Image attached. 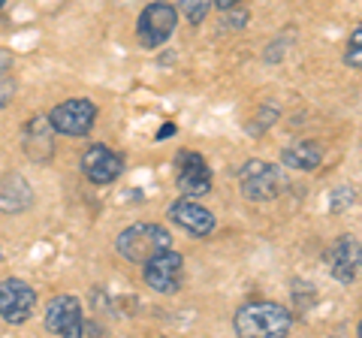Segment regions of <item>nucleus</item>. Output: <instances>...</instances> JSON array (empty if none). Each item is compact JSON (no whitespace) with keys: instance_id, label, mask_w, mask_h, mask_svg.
I'll list each match as a JSON object with an SVG mask.
<instances>
[{"instance_id":"f257e3e1","label":"nucleus","mask_w":362,"mask_h":338,"mask_svg":"<svg viewBox=\"0 0 362 338\" xmlns=\"http://www.w3.org/2000/svg\"><path fill=\"white\" fill-rule=\"evenodd\" d=\"M293 326V317L278 302H251L233 317V330L242 338H281Z\"/></svg>"},{"instance_id":"f03ea898","label":"nucleus","mask_w":362,"mask_h":338,"mask_svg":"<svg viewBox=\"0 0 362 338\" xmlns=\"http://www.w3.org/2000/svg\"><path fill=\"white\" fill-rule=\"evenodd\" d=\"M115 247L127 263H145L154 254L173 247V235L160 223H133V227L121 230V235L115 239Z\"/></svg>"},{"instance_id":"7ed1b4c3","label":"nucleus","mask_w":362,"mask_h":338,"mask_svg":"<svg viewBox=\"0 0 362 338\" xmlns=\"http://www.w3.org/2000/svg\"><path fill=\"white\" fill-rule=\"evenodd\" d=\"M239 187L245 199L251 202H269L281 194L284 187V178H281L278 166H272L266 161H247L242 169H239Z\"/></svg>"},{"instance_id":"20e7f679","label":"nucleus","mask_w":362,"mask_h":338,"mask_svg":"<svg viewBox=\"0 0 362 338\" xmlns=\"http://www.w3.org/2000/svg\"><path fill=\"white\" fill-rule=\"evenodd\" d=\"M178 21V9L169 4H148L142 9L139 21H136V37H139L142 49H157L173 37Z\"/></svg>"},{"instance_id":"39448f33","label":"nucleus","mask_w":362,"mask_h":338,"mask_svg":"<svg viewBox=\"0 0 362 338\" xmlns=\"http://www.w3.org/2000/svg\"><path fill=\"white\" fill-rule=\"evenodd\" d=\"M45 118H49L54 133H64V136H85L97 121V106L90 103V100H64V103L54 106Z\"/></svg>"},{"instance_id":"423d86ee","label":"nucleus","mask_w":362,"mask_h":338,"mask_svg":"<svg viewBox=\"0 0 362 338\" xmlns=\"http://www.w3.org/2000/svg\"><path fill=\"white\" fill-rule=\"evenodd\" d=\"M33 311H37V293H33L28 281L21 278L0 281V320L18 326L30 320Z\"/></svg>"},{"instance_id":"0eeeda50","label":"nucleus","mask_w":362,"mask_h":338,"mask_svg":"<svg viewBox=\"0 0 362 338\" xmlns=\"http://www.w3.org/2000/svg\"><path fill=\"white\" fill-rule=\"evenodd\" d=\"M145 284L154 293H175L181 284V272H185V257L175 254L173 247L154 254L151 260H145Z\"/></svg>"},{"instance_id":"6e6552de","label":"nucleus","mask_w":362,"mask_h":338,"mask_svg":"<svg viewBox=\"0 0 362 338\" xmlns=\"http://www.w3.org/2000/svg\"><path fill=\"white\" fill-rule=\"evenodd\" d=\"M82 302L76 296H54L45 308V330L54 335L78 338L82 335Z\"/></svg>"},{"instance_id":"1a4fd4ad","label":"nucleus","mask_w":362,"mask_h":338,"mask_svg":"<svg viewBox=\"0 0 362 338\" xmlns=\"http://www.w3.org/2000/svg\"><path fill=\"white\" fill-rule=\"evenodd\" d=\"M178 190L181 197H206L211 190V169L197 151L178 154Z\"/></svg>"},{"instance_id":"9d476101","label":"nucleus","mask_w":362,"mask_h":338,"mask_svg":"<svg viewBox=\"0 0 362 338\" xmlns=\"http://www.w3.org/2000/svg\"><path fill=\"white\" fill-rule=\"evenodd\" d=\"M82 173H85L88 182L109 185L124 173V161H121V154L106 148V145H90V148L82 154Z\"/></svg>"},{"instance_id":"9b49d317","label":"nucleus","mask_w":362,"mask_h":338,"mask_svg":"<svg viewBox=\"0 0 362 338\" xmlns=\"http://www.w3.org/2000/svg\"><path fill=\"white\" fill-rule=\"evenodd\" d=\"M169 218H173L185 233L197 235V239H206V235L214 233V215H211L209 209L197 206L194 199H178V202H173V206H169Z\"/></svg>"},{"instance_id":"f8f14e48","label":"nucleus","mask_w":362,"mask_h":338,"mask_svg":"<svg viewBox=\"0 0 362 338\" xmlns=\"http://www.w3.org/2000/svg\"><path fill=\"white\" fill-rule=\"evenodd\" d=\"M329 269L335 281L341 284H354L359 275V239L356 235H341L329 251Z\"/></svg>"},{"instance_id":"ddd939ff","label":"nucleus","mask_w":362,"mask_h":338,"mask_svg":"<svg viewBox=\"0 0 362 338\" xmlns=\"http://www.w3.org/2000/svg\"><path fill=\"white\" fill-rule=\"evenodd\" d=\"M52 133L54 127L49 124V118L45 115H33L28 121V127H25V154L30 157V161H37V163H49L52 161V154H54V142H52Z\"/></svg>"},{"instance_id":"4468645a","label":"nucleus","mask_w":362,"mask_h":338,"mask_svg":"<svg viewBox=\"0 0 362 338\" xmlns=\"http://www.w3.org/2000/svg\"><path fill=\"white\" fill-rule=\"evenodd\" d=\"M30 202H33V190L25 175L9 173L0 182V211L4 215H21V211L30 209Z\"/></svg>"},{"instance_id":"2eb2a0df","label":"nucleus","mask_w":362,"mask_h":338,"mask_svg":"<svg viewBox=\"0 0 362 338\" xmlns=\"http://www.w3.org/2000/svg\"><path fill=\"white\" fill-rule=\"evenodd\" d=\"M323 161V148L317 145L314 139H305V142H293L281 151V163L290 166V169H305V173H314Z\"/></svg>"},{"instance_id":"dca6fc26","label":"nucleus","mask_w":362,"mask_h":338,"mask_svg":"<svg viewBox=\"0 0 362 338\" xmlns=\"http://www.w3.org/2000/svg\"><path fill=\"white\" fill-rule=\"evenodd\" d=\"M211 9V0H181V16H185L190 25H202Z\"/></svg>"},{"instance_id":"f3484780","label":"nucleus","mask_w":362,"mask_h":338,"mask_svg":"<svg viewBox=\"0 0 362 338\" xmlns=\"http://www.w3.org/2000/svg\"><path fill=\"white\" fill-rule=\"evenodd\" d=\"M354 202H356V190L354 187H335L332 199H329V211H332V215H341V211L350 209Z\"/></svg>"},{"instance_id":"a211bd4d","label":"nucleus","mask_w":362,"mask_h":338,"mask_svg":"<svg viewBox=\"0 0 362 338\" xmlns=\"http://www.w3.org/2000/svg\"><path fill=\"white\" fill-rule=\"evenodd\" d=\"M344 61L350 70H359L362 66V28H354V37L347 42V52H344Z\"/></svg>"},{"instance_id":"6ab92c4d","label":"nucleus","mask_w":362,"mask_h":338,"mask_svg":"<svg viewBox=\"0 0 362 338\" xmlns=\"http://www.w3.org/2000/svg\"><path fill=\"white\" fill-rule=\"evenodd\" d=\"M245 21H247L245 9H239V13H230V9H226V28H242Z\"/></svg>"},{"instance_id":"aec40b11","label":"nucleus","mask_w":362,"mask_h":338,"mask_svg":"<svg viewBox=\"0 0 362 338\" xmlns=\"http://www.w3.org/2000/svg\"><path fill=\"white\" fill-rule=\"evenodd\" d=\"M9 70H13V54L0 49V78H6V76H9Z\"/></svg>"},{"instance_id":"412c9836","label":"nucleus","mask_w":362,"mask_h":338,"mask_svg":"<svg viewBox=\"0 0 362 338\" xmlns=\"http://www.w3.org/2000/svg\"><path fill=\"white\" fill-rule=\"evenodd\" d=\"M13 91H16V85L9 82V78H0V106H4L6 100L13 97Z\"/></svg>"},{"instance_id":"4be33fe9","label":"nucleus","mask_w":362,"mask_h":338,"mask_svg":"<svg viewBox=\"0 0 362 338\" xmlns=\"http://www.w3.org/2000/svg\"><path fill=\"white\" fill-rule=\"evenodd\" d=\"M211 6H218V9H233V6H239V0H211Z\"/></svg>"},{"instance_id":"5701e85b","label":"nucleus","mask_w":362,"mask_h":338,"mask_svg":"<svg viewBox=\"0 0 362 338\" xmlns=\"http://www.w3.org/2000/svg\"><path fill=\"white\" fill-rule=\"evenodd\" d=\"M175 133V124H163L160 130H157V139H166V136H173Z\"/></svg>"},{"instance_id":"b1692460","label":"nucleus","mask_w":362,"mask_h":338,"mask_svg":"<svg viewBox=\"0 0 362 338\" xmlns=\"http://www.w3.org/2000/svg\"><path fill=\"white\" fill-rule=\"evenodd\" d=\"M4 6H6V0H0V9H4Z\"/></svg>"}]
</instances>
